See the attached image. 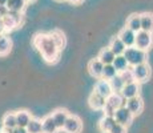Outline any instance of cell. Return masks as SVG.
<instances>
[{
    "label": "cell",
    "instance_id": "e575fe53",
    "mask_svg": "<svg viewBox=\"0 0 153 133\" xmlns=\"http://www.w3.org/2000/svg\"><path fill=\"white\" fill-rule=\"evenodd\" d=\"M13 132V129H10V128H3L1 129V132L0 133H12Z\"/></svg>",
    "mask_w": 153,
    "mask_h": 133
},
{
    "label": "cell",
    "instance_id": "ab89813d",
    "mask_svg": "<svg viewBox=\"0 0 153 133\" xmlns=\"http://www.w3.org/2000/svg\"><path fill=\"white\" fill-rule=\"evenodd\" d=\"M3 36V33H1V32H0V37H1Z\"/></svg>",
    "mask_w": 153,
    "mask_h": 133
},
{
    "label": "cell",
    "instance_id": "83f0119b",
    "mask_svg": "<svg viewBox=\"0 0 153 133\" xmlns=\"http://www.w3.org/2000/svg\"><path fill=\"white\" fill-rule=\"evenodd\" d=\"M49 35H51V37L56 43V45L59 47V49L61 51L65 47V36H64V33L61 31H59V29H56V31H52Z\"/></svg>",
    "mask_w": 153,
    "mask_h": 133
},
{
    "label": "cell",
    "instance_id": "44dd1931",
    "mask_svg": "<svg viewBox=\"0 0 153 133\" xmlns=\"http://www.w3.org/2000/svg\"><path fill=\"white\" fill-rule=\"evenodd\" d=\"M141 29L153 33V13H141Z\"/></svg>",
    "mask_w": 153,
    "mask_h": 133
},
{
    "label": "cell",
    "instance_id": "5bb4252c",
    "mask_svg": "<svg viewBox=\"0 0 153 133\" xmlns=\"http://www.w3.org/2000/svg\"><path fill=\"white\" fill-rule=\"evenodd\" d=\"M95 91L100 94H102L104 97H109L113 91H112V87L109 84V80H105V79H99V81L96 82L95 85Z\"/></svg>",
    "mask_w": 153,
    "mask_h": 133
},
{
    "label": "cell",
    "instance_id": "4316f807",
    "mask_svg": "<svg viewBox=\"0 0 153 133\" xmlns=\"http://www.w3.org/2000/svg\"><path fill=\"white\" fill-rule=\"evenodd\" d=\"M113 65L116 67V69L119 71V73L123 72V71H125V69H128V68H131V65H129L128 60H126V57L124 55L116 56V59H114V61H113Z\"/></svg>",
    "mask_w": 153,
    "mask_h": 133
},
{
    "label": "cell",
    "instance_id": "d6986e66",
    "mask_svg": "<svg viewBox=\"0 0 153 133\" xmlns=\"http://www.w3.org/2000/svg\"><path fill=\"white\" fill-rule=\"evenodd\" d=\"M97 57L104 63V65H105V64H113L114 59H116V55H114V52L108 47V48H102L101 51H100Z\"/></svg>",
    "mask_w": 153,
    "mask_h": 133
},
{
    "label": "cell",
    "instance_id": "52a82bcc",
    "mask_svg": "<svg viewBox=\"0 0 153 133\" xmlns=\"http://www.w3.org/2000/svg\"><path fill=\"white\" fill-rule=\"evenodd\" d=\"M132 71H133L134 80H136L137 82L146 81V80L149 79V76H151V68H149V65L146 63L132 67Z\"/></svg>",
    "mask_w": 153,
    "mask_h": 133
},
{
    "label": "cell",
    "instance_id": "d4e9b609",
    "mask_svg": "<svg viewBox=\"0 0 153 133\" xmlns=\"http://www.w3.org/2000/svg\"><path fill=\"white\" fill-rule=\"evenodd\" d=\"M27 131L28 133H43V121L32 117L27 125Z\"/></svg>",
    "mask_w": 153,
    "mask_h": 133
},
{
    "label": "cell",
    "instance_id": "9c48e42d",
    "mask_svg": "<svg viewBox=\"0 0 153 133\" xmlns=\"http://www.w3.org/2000/svg\"><path fill=\"white\" fill-rule=\"evenodd\" d=\"M136 33L137 32L132 31L131 28L125 27V28H123L121 31H120V33L117 35V36L123 40V43H124L126 47H133L134 44H136Z\"/></svg>",
    "mask_w": 153,
    "mask_h": 133
},
{
    "label": "cell",
    "instance_id": "f1b7e54d",
    "mask_svg": "<svg viewBox=\"0 0 153 133\" xmlns=\"http://www.w3.org/2000/svg\"><path fill=\"white\" fill-rule=\"evenodd\" d=\"M27 1L25 0H8L7 7L10 11H16V12H23L25 8Z\"/></svg>",
    "mask_w": 153,
    "mask_h": 133
},
{
    "label": "cell",
    "instance_id": "d590c367",
    "mask_svg": "<svg viewBox=\"0 0 153 133\" xmlns=\"http://www.w3.org/2000/svg\"><path fill=\"white\" fill-rule=\"evenodd\" d=\"M0 32H1V33H4L5 32V28H4V24H3V20L0 19Z\"/></svg>",
    "mask_w": 153,
    "mask_h": 133
},
{
    "label": "cell",
    "instance_id": "7402d4cb",
    "mask_svg": "<svg viewBox=\"0 0 153 133\" xmlns=\"http://www.w3.org/2000/svg\"><path fill=\"white\" fill-rule=\"evenodd\" d=\"M32 116L28 111H19L16 112V121H17V126H24L27 128L28 123L31 121Z\"/></svg>",
    "mask_w": 153,
    "mask_h": 133
},
{
    "label": "cell",
    "instance_id": "5b68a950",
    "mask_svg": "<svg viewBox=\"0 0 153 133\" xmlns=\"http://www.w3.org/2000/svg\"><path fill=\"white\" fill-rule=\"evenodd\" d=\"M133 117H134V114L132 113V112L129 111L128 108H126V105L120 106V108H117L116 112H114V119H116V121L119 124H123V125H125V126L131 125Z\"/></svg>",
    "mask_w": 153,
    "mask_h": 133
},
{
    "label": "cell",
    "instance_id": "e0dca14e",
    "mask_svg": "<svg viewBox=\"0 0 153 133\" xmlns=\"http://www.w3.org/2000/svg\"><path fill=\"white\" fill-rule=\"evenodd\" d=\"M68 112L65 111V109H57V111H55L53 113H52V117H53L56 125H57L59 129H63L64 124H65L67 119H68Z\"/></svg>",
    "mask_w": 153,
    "mask_h": 133
},
{
    "label": "cell",
    "instance_id": "d6a6232c",
    "mask_svg": "<svg viewBox=\"0 0 153 133\" xmlns=\"http://www.w3.org/2000/svg\"><path fill=\"white\" fill-rule=\"evenodd\" d=\"M10 10H8L7 4H0V19H3L4 16H7Z\"/></svg>",
    "mask_w": 153,
    "mask_h": 133
},
{
    "label": "cell",
    "instance_id": "9a60e30c",
    "mask_svg": "<svg viewBox=\"0 0 153 133\" xmlns=\"http://www.w3.org/2000/svg\"><path fill=\"white\" fill-rule=\"evenodd\" d=\"M116 123L117 121H116V119H114V116H105L104 114V117L99 121V129L102 133H108Z\"/></svg>",
    "mask_w": 153,
    "mask_h": 133
},
{
    "label": "cell",
    "instance_id": "4dcf8cb0",
    "mask_svg": "<svg viewBox=\"0 0 153 133\" xmlns=\"http://www.w3.org/2000/svg\"><path fill=\"white\" fill-rule=\"evenodd\" d=\"M120 76L123 77V80H124L125 84L136 81V80H134V75H133V71H132V68H128V69H125V71H123V72H120Z\"/></svg>",
    "mask_w": 153,
    "mask_h": 133
},
{
    "label": "cell",
    "instance_id": "3957f363",
    "mask_svg": "<svg viewBox=\"0 0 153 133\" xmlns=\"http://www.w3.org/2000/svg\"><path fill=\"white\" fill-rule=\"evenodd\" d=\"M126 100L121 96V93H112L109 97L107 99V103H105V106L102 108L105 116H114V112H116L117 108L125 105Z\"/></svg>",
    "mask_w": 153,
    "mask_h": 133
},
{
    "label": "cell",
    "instance_id": "836d02e7",
    "mask_svg": "<svg viewBox=\"0 0 153 133\" xmlns=\"http://www.w3.org/2000/svg\"><path fill=\"white\" fill-rule=\"evenodd\" d=\"M12 133H28V131H27V128H24V126H16Z\"/></svg>",
    "mask_w": 153,
    "mask_h": 133
},
{
    "label": "cell",
    "instance_id": "ba28073f",
    "mask_svg": "<svg viewBox=\"0 0 153 133\" xmlns=\"http://www.w3.org/2000/svg\"><path fill=\"white\" fill-rule=\"evenodd\" d=\"M81 128H83L81 120L79 119L77 116L69 114L68 119L65 121V124H64V126H63V131L65 133H80Z\"/></svg>",
    "mask_w": 153,
    "mask_h": 133
},
{
    "label": "cell",
    "instance_id": "ac0fdd59",
    "mask_svg": "<svg viewBox=\"0 0 153 133\" xmlns=\"http://www.w3.org/2000/svg\"><path fill=\"white\" fill-rule=\"evenodd\" d=\"M42 121H43V133H57L59 128H57V125H56L52 114L44 117Z\"/></svg>",
    "mask_w": 153,
    "mask_h": 133
},
{
    "label": "cell",
    "instance_id": "6da1fadb",
    "mask_svg": "<svg viewBox=\"0 0 153 133\" xmlns=\"http://www.w3.org/2000/svg\"><path fill=\"white\" fill-rule=\"evenodd\" d=\"M33 45L37 48V51L42 53L43 59L47 63H55L59 59V53L60 49L56 45L53 39L51 37V35L47 33H37L33 37Z\"/></svg>",
    "mask_w": 153,
    "mask_h": 133
},
{
    "label": "cell",
    "instance_id": "1f68e13d",
    "mask_svg": "<svg viewBox=\"0 0 153 133\" xmlns=\"http://www.w3.org/2000/svg\"><path fill=\"white\" fill-rule=\"evenodd\" d=\"M108 133H126V126L123 125V124L116 123L113 126H112V129Z\"/></svg>",
    "mask_w": 153,
    "mask_h": 133
},
{
    "label": "cell",
    "instance_id": "8d00e7d4",
    "mask_svg": "<svg viewBox=\"0 0 153 133\" xmlns=\"http://www.w3.org/2000/svg\"><path fill=\"white\" fill-rule=\"evenodd\" d=\"M71 3H75V4H77V3H81L83 0H69Z\"/></svg>",
    "mask_w": 153,
    "mask_h": 133
},
{
    "label": "cell",
    "instance_id": "ffe728a7",
    "mask_svg": "<svg viewBox=\"0 0 153 133\" xmlns=\"http://www.w3.org/2000/svg\"><path fill=\"white\" fill-rule=\"evenodd\" d=\"M126 27L131 28L132 31H134V32L141 31V15H139V13L131 15V16L128 17V20H126Z\"/></svg>",
    "mask_w": 153,
    "mask_h": 133
},
{
    "label": "cell",
    "instance_id": "8fae6325",
    "mask_svg": "<svg viewBox=\"0 0 153 133\" xmlns=\"http://www.w3.org/2000/svg\"><path fill=\"white\" fill-rule=\"evenodd\" d=\"M139 93H140V85H139V82L137 81L125 84L124 88H123V91H121V96L124 97L125 100L139 96Z\"/></svg>",
    "mask_w": 153,
    "mask_h": 133
},
{
    "label": "cell",
    "instance_id": "f35d334b",
    "mask_svg": "<svg viewBox=\"0 0 153 133\" xmlns=\"http://www.w3.org/2000/svg\"><path fill=\"white\" fill-rule=\"evenodd\" d=\"M25 1H27V3H31V1H33V0H25Z\"/></svg>",
    "mask_w": 153,
    "mask_h": 133
},
{
    "label": "cell",
    "instance_id": "f546056e",
    "mask_svg": "<svg viewBox=\"0 0 153 133\" xmlns=\"http://www.w3.org/2000/svg\"><path fill=\"white\" fill-rule=\"evenodd\" d=\"M116 75H119V71L116 69V67H114L113 64H105V65H104V69H102V76H101V79L111 80V79H113Z\"/></svg>",
    "mask_w": 153,
    "mask_h": 133
},
{
    "label": "cell",
    "instance_id": "2e32d148",
    "mask_svg": "<svg viewBox=\"0 0 153 133\" xmlns=\"http://www.w3.org/2000/svg\"><path fill=\"white\" fill-rule=\"evenodd\" d=\"M109 48L114 52V55L119 56V55H124V52H125V49H126V45L123 43V40L120 39L119 36H116V37H113V39L111 40Z\"/></svg>",
    "mask_w": 153,
    "mask_h": 133
},
{
    "label": "cell",
    "instance_id": "74e56055",
    "mask_svg": "<svg viewBox=\"0 0 153 133\" xmlns=\"http://www.w3.org/2000/svg\"><path fill=\"white\" fill-rule=\"evenodd\" d=\"M8 0H0V4H7Z\"/></svg>",
    "mask_w": 153,
    "mask_h": 133
},
{
    "label": "cell",
    "instance_id": "7c38bea8",
    "mask_svg": "<svg viewBox=\"0 0 153 133\" xmlns=\"http://www.w3.org/2000/svg\"><path fill=\"white\" fill-rule=\"evenodd\" d=\"M105 103H107V97L97 93L96 91H93L88 99V104L92 109H102L105 106Z\"/></svg>",
    "mask_w": 153,
    "mask_h": 133
},
{
    "label": "cell",
    "instance_id": "cb8c5ba5",
    "mask_svg": "<svg viewBox=\"0 0 153 133\" xmlns=\"http://www.w3.org/2000/svg\"><path fill=\"white\" fill-rule=\"evenodd\" d=\"M17 126V121H16V113H5L3 117V128H10L15 129Z\"/></svg>",
    "mask_w": 153,
    "mask_h": 133
},
{
    "label": "cell",
    "instance_id": "484cf974",
    "mask_svg": "<svg viewBox=\"0 0 153 133\" xmlns=\"http://www.w3.org/2000/svg\"><path fill=\"white\" fill-rule=\"evenodd\" d=\"M11 48H12V41H11L10 37L3 35V36L0 37V56L8 55Z\"/></svg>",
    "mask_w": 153,
    "mask_h": 133
},
{
    "label": "cell",
    "instance_id": "7a4b0ae2",
    "mask_svg": "<svg viewBox=\"0 0 153 133\" xmlns=\"http://www.w3.org/2000/svg\"><path fill=\"white\" fill-rule=\"evenodd\" d=\"M146 52L148 51H144V49H140L136 45H133V47H126L124 56L128 60L129 65L134 67V65H139V64L146 63V59H148V53Z\"/></svg>",
    "mask_w": 153,
    "mask_h": 133
},
{
    "label": "cell",
    "instance_id": "4fadbf2b",
    "mask_svg": "<svg viewBox=\"0 0 153 133\" xmlns=\"http://www.w3.org/2000/svg\"><path fill=\"white\" fill-rule=\"evenodd\" d=\"M88 69H89V73L96 79H101L102 76V69H104V63L97 57L93 59V60L89 61L88 64Z\"/></svg>",
    "mask_w": 153,
    "mask_h": 133
},
{
    "label": "cell",
    "instance_id": "603a6c76",
    "mask_svg": "<svg viewBox=\"0 0 153 133\" xmlns=\"http://www.w3.org/2000/svg\"><path fill=\"white\" fill-rule=\"evenodd\" d=\"M109 84L112 87L113 93H121V91H123V88H124L125 82H124V80H123V77L120 76V73H119V75H116L113 79L109 80Z\"/></svg>",
    "mask_w": 153,
    "mask_h": 133
},
{
    "label": "cell",
    "instance_id": "8992f818",
    "mask_svg": "<svg viewBox=\"0 0 153 133\" xmlns=\"http://www.w3.org/2000/svg\"><path fill=\"white\" fill-rule=\"evenodd\" d=\"M3 24H4L5 31H12L17 25L22 23V12H16V11H10L7 16L3 17Z\"/></svg>",
    "mask_w": 153,
    "mask_h": 133
},
{
    "label": "cell",
    "instance_id": "30bf717a",
    "mask_svg": "<svg viewBox=\"0 0 153 133\" xmlns=\"http://www.w3.org/2000/svg\"><path fill=\"white\" fill-rule=\"evenodd\" d=\"M125 105L134 116L140 114L143 112V108H144V103H143V99L140 96H136V97H132V99H128L125 101Z\"/></svg>",
    "mask_w": 153,
    "mask_h": 133
},
{
    "label": "cell",
    "instance_id": "277c9868",
    "mask_svg": "<svg viewBox=\"0 0 153 133\" xmlns=\"http://www.w3.org/2000/svg\"><path fill=\"white\" fill-rule=\"evenodd\" d=\"M153 44V35L152 32H146V31H139L136 33V44L134 45L140 49L148 51Z\"/></svg>",
    "mask_w": 153,
    "mask_h": 133
}]
</instances>
